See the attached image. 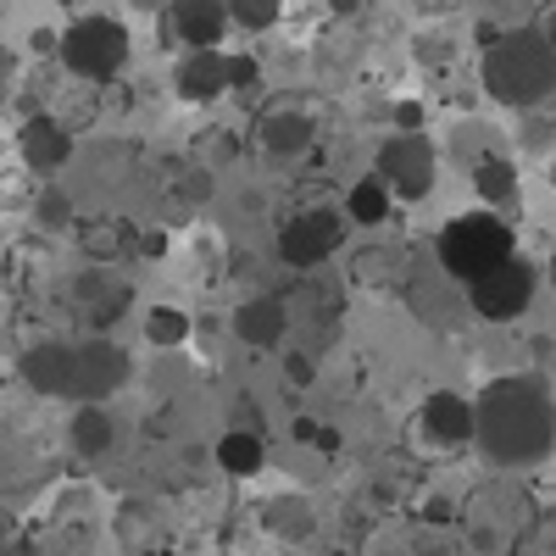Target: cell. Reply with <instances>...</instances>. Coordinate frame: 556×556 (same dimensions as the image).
Listing matches in <instances>:
<instances>
[{
    "instance_id": "6da1fadb",
    "label": "cell",
    "mask_w": 556,
    "mask_h": 556,
    "mask_svg": "<svg viewBox=\"0 0 556 556\" xmlns=\"http://www.w3.org/2000/svg\"><path fill=\"white\" fill-rule=\"evenodd\" d=\"M473 445L495 468H534L556 451V395L540 374H501L473 401Z\"/></svg>"
},
{
    "instance_id": "7a4b0ae2",
    "label": "cell",
    "mask_w": 556,
    "mask_h": 556,
    "mask_svg": "<svg viewBox=\"0 0 556 556\" xmlns=\"http://www.w3.org/2000/svg\"><path fill=\"white\" fill-rule=\"evenodd\" d=\"M484 89L501 106H540L556 89V45L540 28H506L484 51Z\"/></svg>"
},
{
    "instance_id": "3957f363",
    "label": "cell",
    "mask_w": 556,
    "mask_h": 556,
    "mask_svg": "<svg viewBox=\"0 0 556 556\" xmlns=\"http://www.w3.org/2000/svg\"><path fill=\"white\" fill-rule=\"evenodd\" d=\"M513 256H518L513 228H506V217H495V212H462L440 228V240H434V262L456 278V285H473V278L495 273Z\"/></svg>"
},
{
    "instance_id": "277c9868",
    "label": "cell",
    "mask_w": 556,
    "mask_h": 556,
    "mask_svg": "<svg viewBox=\"0 0 556 556\" xmlns=\"http://www.w3.org/2000/svg\"><path fill=\"white\" fill-rule=\"evenodd\" d=\"M62 62L84 84H106L128 67V28L117 17H78L62 34Z\"/></svg>"
},
{
    "instance_id": "5b68a950",
    "label": "cell",
    "mask_w": 556,
    "mask_h": 556,
    "mask_svg": "<svg viewBox=\"0 0 556 556\" xmlns=\"http://www.w3.org/2000/svg\"><path fill=\"white\" fill-rule=\"evenodd\" d=\"M340 245H345V217L334 206H306L278 228V256H285L290 267H301V273L323 267Z\"/></svg>"
},
{
    "instance_id": "8992f818",
    "label": "cell",
    "mask_w": 556,
    "mask_h": 556,
    "mask_svg": "<svg viewBox=\"0 0 556 556\" xmlns=\"http://www.w3.org/2000/svg\"><path fill=\"white\" fill-rule=\"evenodd\" d=\"M529 501L513 490V484H490V490H479L468 506H462V523H468V534L479 540V545H506L513 551V540L529 529Z\"/></svg>"
},
{
    "instance_id": "52a82bcc",
    "label": "cell",
    "mask_w": 556,
    "mask_h": 556,
    "mask_svg": "<svg viewBox=\"0 0 556 556\" xmlns=\"http://www.w3.org/2000/svg\"><path fill=\"white\" fill-rule=\"evenodd\" d=\"M468 306H473V317H484V323H513V317H523V312L534 306V267H529L523 256L501 262L495 273H484V278H473V285H468Z\"/></svg>"
},
{
    "instance_id": "ba28073f",
    "label": "cell",
    "mask_w": 556,
    "mask_h": 556,
    "mask_svg": "<svg viewBox=\"0 0 556 556\" xmlns=\"http://www.w3.org/2000/svg\"><path fill=\"white\" fill-rule=\"evenodd\" d=\"M406 301L412 312L429 323V329H456L462 317H468V285H456V278L440 267V262H412L406 273Z\"/></svg>"
},
{
    "instance_id": "9c48e42d",
    "label": "cell",
    "mask_w": 556,
    "mask_h": 556,
    "mask_svg": "<svg viewBox=\"0 0 556 556\" xmlns=\"http://www.w3.org/2000/svg\"><path fill=\"white\" fill-rule=\"evenodd\" d=\"M128 374H134V362H128V351L123 345H112V340H84V345H73V401H96V406H106L123 384H128Z\"/></svg>"
},
{
    "instance_id": "30bf717a",
    "label": "cell",
    "mask_w": 556,
    "mask_h": 556,
    "mask_svg": "<svg viewBox=\"0 0 556 556\" xmlns=\"http://www.w3.org/2000/svg\"><path fill=\"white\" fill-rule=\"evenodd\" d=\"M379 178L390 184V195L424 201V195L434 190V146H429L424 134H395V139H384Z\"/></svg>"
},
{
    "instance_id": "8fae6325",
    "label": "cell",
    "mask_w": 556,
    "mask_h": 556,
    "mask_svg": "<svg viewBox=\"0 0 556 556\" xmlns=\"http://www.w3.org/2000/svg\"><path fill=\"white\" fill-rule=\"evenodd\" d=\"M128 301H134L128 278H117L112 267H89L78 285H73V312H78V323H84L89 334L117 329V323L128 317Z\"/></svg>"
},
{
    "instance_id": "7c38bea8",
    "label": "cell",
    "mask_w": 556,
    "mask_h": 556,
    "mask_svg": "<svg viewBox=\"0 0 556 556\" xmlns=\"http://www.w3.org/2000/svg\"><path fill=\"white\" fill-rule=\"evenodd\" d=\"M417 440H424L429 451H456L473 440V401L456 395V390H434L424 401V412H417Z\"/></svg>"
},
{
    "instance_id": "4fadbf2b",
    "label": "cell",
    "mask_w": 556,
    "mask_h": 556,
    "mask_svg": "<svg viewBox=\"0 0 556 556\" xmlns=\"http://www.w3.org/2000/svg\"><path fill=\"white\" fill-rule=\"evenodd\" d=\"M256 134H262L267 156H301V151L312 146L317 123H312V106H306V101H290V96H285V101H273V106L262 112Z\"/></svg>"
},
{
    "instance_id": "5bb4252c",
    "label": "cell",
    "mask_w": 556,
    "mask_h": 556,
    "mask_svg": "<svg viewBox=\"0 0 556 556\" xmlns=\"http://www.w3.org/2000/svg\"><path fill=\"white\" fill-rule=\"evenodd\" d=\"M228 0H173L167 28L190 45V51H217L223 34H228Z\"/></svg>"
},
{
    "instance_id": "9a60e30c",
    "label": "cell",
    "mask_w": 556,
    "mask_h": 556,
    "mask_svg": "<svg viewBox=\"0 0 556 556\" xmlns=\"http://www.w3.org/2000/svg\"><path fill=\"white\" fill-rule=\"evenodd\" d=\"M17 151H23V167L56 173V167H67V156H73V128H67L62 117H45V112H39V117L23 123Z\"/></svg>"
},
{
    "instance_id": "2e32d148",
    "label": "cell",
    "mask_w": 556,
    "mask_h": 556,
    "mask_svg": "<svg viewBox=\"0 0 556 556\" xmlns=\"http://www.w3.org/2000/svg\"><path fill=\"white\" fill-rule=\"evenodd\" d=\"M23 379H28V390L51 395V401L73 395V345H62V340L28 345L23 351Z\"/></svg>"
},
{
    "instance_id": "e0dca14e",
    "label": "cell",
    "mask_w": 556,
    "mask_h": 556,
    "mask_svg": "<svg viewBox=\"0 0 556 556\" xmlns=\"http://www.w3.org/2000/svg\"><path fill=\"white\" fill-rule=\"evenodd\" d=\"M235 334H240L245 345H256V351L285 345V334H290V306L278 301V295H256V301H245V306L235 312Z\"/></svg>"
},
{
    "instance_id": "ac0fdd59",
    "label": "cell",
    "mask_w": 556,
    "mask_h": 556,
    "mask_svg": "<svg viewBox=\"0 0 556 556\" xmlns=\"http://www.w3.org/2000/svg\"><path fill=\"white\" fill-rule=\"evenodd\" d=\"M178 96L184 101H217L228 89V56L223 51H190L178 62Z\"/></svg>"
},
{
    "instance_id": "d6986e66",
    "label": "cell",
    "mask_w": 556,
    "mask_h": 556,
    "mask_svg": "<svg viewBox=\"0 0 556 556\" xmlns=\"http://www.w3.org/2000/svg\"><path fill=\"white\" fill-rule=\"evenodd\" d=\"M67 445L78 451V456H106L112 445H117V417L106 412V406H96V401H84L78 412H73V424H67Z\"/></svg>"
},
{
    "instance_id": "ffe728a7",
    "label": "cell",
    "mask_w": 556,
    "mask_h": 556,
    "mask_svg": "<svg viewBox=\"0 0 556 556\" xmlns=\"http://www.w3.org/2000/svg\"><path fill=\"white\" fill-rule=\"evenodd\" d=\"M78 245H84V256L96 262V267H112L117 256L139 251V235H134L128 223H117V217H89L78 228Z\"/></svg>"
},
{
    "instance_id": "44dd1931",
    "label": "cell",
    "mask_w": 556,
    "mask_h": 556,
    "mask_svg": "<svg viewBox=\"0 0 556 556\" xmlns=\"http://www.w3.org/2000/svg\"><path fill=\"white\" fill-rule=\"evenodd\" d=\"M345 217L362 223V228H379V223L390 217V184H384L379 173L356 178V184H351V195H345Z\"/></svg>"
},
{
    "instance_id": "7402d4cb",
    "label": "cell",
    "mask_w": 556,
    "mask_h": 556,
    "mask_svg": "<svg viewBox=\"0 0 556 556\" xmlns=\"http://www.w3.org/2000/svg\"><path fill=\"white\" fill-rule=\"evenodd\" d=\"M262 434L256 429H228L223 440H217V468L223 473H235V479H251L256 468H262Z\"/></svg>"
},
{
    "instance_id": "603a6c76",
    "label": "cell",
    "mask_w": 556,
    "mask_h": 556,
    "mask_svg": "<svg viewBox=\"0 0 556 556\" xmlns=\"http://www.w3.org/2000/svg\"><path fill=\"white\" fill-rule=\"evenodd\" d=\"M473 184L490 206H518V167L506 156H479L473 162Z\"/></svg>"
},
{
    "instance_id": "cb8c5ba5",
    "label": "cell",
    "mask_w": 556,
    "mask_h": 556,
    "mask_svg": "<svg viewBox=\"0 0 556 556\" xmlns=\"http://www.w3.org/2000/svg\"><path fill=\"white\" fill-rule=\"evenodd\" d=\"M506 556H556V506H545V513L529 518V529L513 540V551Z\"/></svg>"
},
{
    "instance_id": "d4e9b609",
    "label": "cell",
    "mask_w": 556,
    "mask_h": 556,
    "mask_svg": "<svg viewBox=\"0 0 556 556\" xmlns=\"http://www.w3.org/2000/svg\"><path fill=\"white\" fill-rule=\"evenodd\" d=\"M146 334H151V345L173 351V345H184V340H190V317H184V312H173V306H156V312L146 317Z\"/></svg>"
},
{
    "instance_id": "484cf974",
    "label": "cell",
    "mask_w": 556,
    "mask_h": 556,
    "mask_svg": "<svg viewBox=\"0 0 556 556\" xmlns=\"http://www.w3.org/2000/svg\"><path fill=\"white\" fill-rule=\"evenodd\" d=\"M278 0H228V17H235L245 34H262V28H273L278 23Z\"/></svg>"
},
{
    "instance_id": "4316f807",
    "label": "cell",
    "mask_w": 556,
    "mask_h": 556,
    "mask_svg": "<svg viewBox=\"0 0 556 556\" xmlns=\"http://www.w3.org/2000/svg\"><path fill=\"white\" fill-rule=\"evenodd\" d=\"M267 518H273V529H290V534H306L312 529V513L301 501H278V506H267Z\"/></svg>"
},
{
    "instance_id": "83f0119b",
    "label": "cell",
    "mask_w": 556,
    "mask_h": 556,
    "mask_svg": "<svg viewBox=\"0 0 556 556\" xmlns=\"http://www.w3.org/2000/svg\"><path fill=\"white\" fill-rule=\"evenodd\" d=\"M39 223L45 228H73V201L62 190H45L39 195Z\"/></svg>"
},
{
    "instance_id": "f1b7e54d",
    "label": "cell",
    "mask_w": 556,
    "mask_h": 556,
    "mask_svg": "<svg viewBox=\"0 0 556 556\" xmlns=\"http://www.w3.org/2000/svg\"><path fill=\"white\" fill-rule=\"evenodd\" d=\"M256 84V62L251 56H228V89H245Z\"/></svg>"
},
{
    "instance_id": "f546056e",
    "label": "cell",
    "mask_w": 556,
    "mask_h": 556,
    "mask_svg": "<svg viewBox=\"0 0 556 556\" xmlns=\"http://www.w3.org/2000/svg\"><path fill=\"white\" fill-rule=\"evenodd\" d=\"M285 379L306 384V379H312V362H306V356H290V362H285Z\"/></svg>"
},
{
    "instance_id": "4dcf8cb0",
    "label": "cell",
    "mask_w": 556,
    "mask_h": 556,
    "mask_svg": "<svg viewBox=\"0 0 556 556\" xmlns=\"http://www.w3.org/2000/svg\"><path fill=\"white\" fill-rule=\"evenodd\" d=\"M295 440H301V445H317V440H323V429L312 424V417H295Z\"/></svg>"
},
{
    "instance_id": "1f68e13d",
    "label": "cell",
    "mask_w": 556,
    "mask_h": 556,
    "mask_svg": "<svg viewBox=\"0 0 556 556\" xmlns=\"http://www.w3.org/2000/svg\"><path fill=\"white\" fill-rule=\"evenodd\" d=\"M534 28H540V34L556 45V0H545V12H540V23H534Z\"/></svg>"
},
{
    "instance_id": "d6a6232c",
    "label": "cell",
    "mask_w": 556,
    "mask_h": 556,
    "mask_svg": "<svg viewBox=\"0 0 556 556\" xmlns=\"http://www.w3.org/2000/svg\"><path fill=\"white\" fill-rule=\"evenodd\" d=\"M0 556H39V551H34L28 540H12V545H7V551H0Z\"/></svg>"
},
{
    "instance_id": "836d02e7",
    "label": "cell",
    "mask_w": 556,
    "mask_h": 556,
    "mask_svg": "<svg viewBox=\"0 0 556 556\" xmlns=\"http://www.w3.org/2000/svg\"><path fill=\"white\" fill-rule=\"evenodd\" d=\"M12 545V529H7V518H0V551H7Z\"/></svg>"
},
{
    "instance_id": "e575fe53",
    "label": "cell",
    "mask_w": 556,
    "mask_h": 556,
    "mask_svg": "<svg viewBox=\"0 0 556 556\" xmlns=\"http://www.w3.org/2000/svg\"><path fill=\"white\" fill-rule=\"evenodd\" d=\"M139 7H156V0H139Z\"/></svg>"
}]
</instances>
